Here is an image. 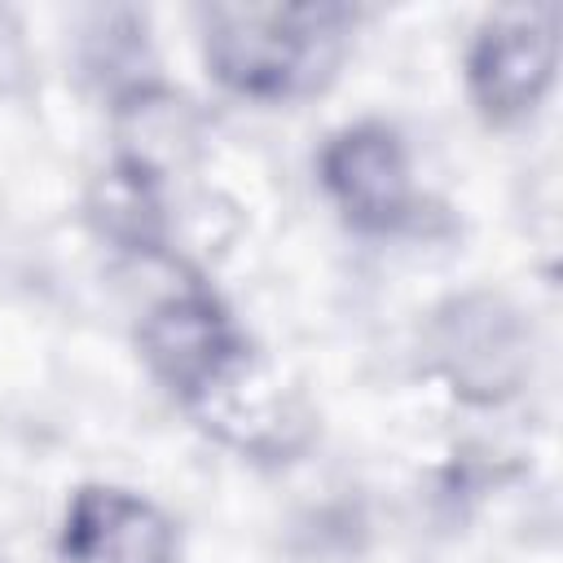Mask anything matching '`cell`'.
<instances>
[{
  "mask_svg": "<svg viewBox=\"0 0 563 563\" xmlns=\"http://www.w3.org/2000/svg\"><path fill=\"white\" fill-rule=\"evenodd\" d=\"M207 66L242 97H290L339 57L347 13L334 4H211Z\"/></svg>",
  "mask_w": 563,
  "mask_h": 563,
  "instance_id": "1",
  "label": "cell"
},
{
  "mask_svg": "<svg viewBox=\"0 0 563 563\" xmlns=\"http://www.w3.org/2000/svg\"><path fill=\"white\" fill-rule=\"evenodd\" d=\"M427 352L444 383L475 405L515 396L532 369L528 321L519 317V308L488 290L440 303L427 330Z\"/></svg>",
  "mask_w": 563,
  "mask_h": 563,
  "instance_id": "2",
  "label": "cell"
},
{
  "mask_svg": "<svg viewBox=\"0 0 563 563\" xmlns=\"http://www.w3.org/2000/svg\"><path fill=\"white\" fill-rule=\"evenodd\" d=\"M471 97L493 123L523 119L554 79V13L510 9L479 26L466 62Z\"/></svg>",
  "mask_w": 563,
  "mask_h": 563,
  "instance_id": "3",
  "label": "cell"
},
{
  "mask_svg": "<svg viewBox=\"0 0 563 563\" xmlns=\"http://www.w3.org/2000/svg\"><path fill=\"white\" fill-rule=\"evenodd\" d=\"M136 339H141V356L150 361V369L185 405H198L246 352V343L238 339L220 303L202 290H185V295L154 303Z\"/></svg>",
  "mask_w": 563,
  "mask_h": 563,
  "instance_id": "4",
  "label": "cell"
},
{
  "mask_svg": "<svg viewBox=\"0 0 563 563\" xmlns=\"http://www.w3.org/2000/svg\"><path fill=\"white\" fill-rule=\"evenodd\" d=\"M321 180L356 229L387 233L409 216V154L383 123L343 128L321 150Z\"/></svg>",
  "mask_w": 563,
  "mask_h": 563,
  "instance_id": "5",
  "label": "cell"
},
{
  "mask_svg": "<svg viewBox=\"0 0 563 563\" xmlns=\"http://www.w3.org/2000/svg\"><path fill=\"white\" fill-rule=\"evenodd\" d=\"M62 554L70 563H172L176 532L158 506L123 488H79L66 523Z\"/></svg>",
  "mask_w": 563,
  "mask_h": 563,
  "instance_id": "6",
  "label": "cell"
},
{
  "mask_svg": "<svg viewBox=\"0 0 563 563\" xmlns=\"http://www.w3.org/2000/svg\"><path fill=\"white\" fill-rule=\"evenodd\" d=\"M88 211H92V224L123 251L154 255L167 242V211L158 198V172L128 158V154L110 172L97 176Z\"/></svg>",
  "mask_w": 563,
  "mask_h": 563,
  "instance_id": "7",
  "label": "cell"
}]
</instances>
